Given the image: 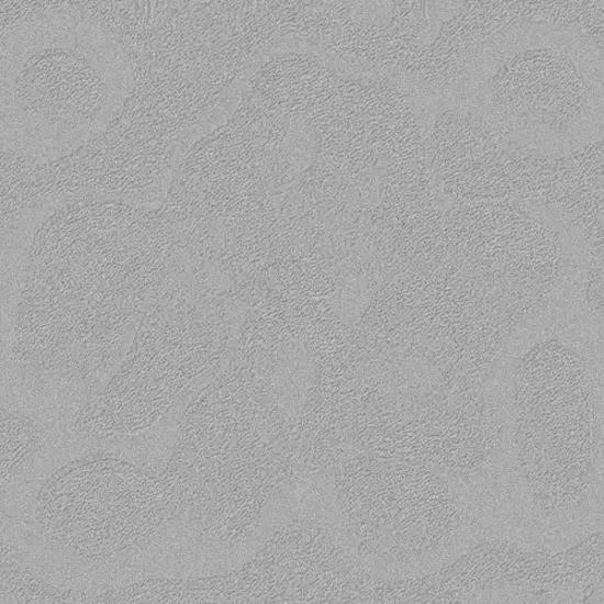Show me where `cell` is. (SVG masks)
<instances>
[{
	"mask_svg": "<svg viewBox=\"0 0 604 604\" xmlns=\"http://www.w3.org/2000/svg\"><path fill=\"white\" fill-rule=\"evenodd\" d=\"M312 365V358L307 354L299 353L288 360L282 370L280 399L284 407L293 414L304 406L311 391L314 371Z\"/></svg>",
	"mask_w": 604,
	"mask_h": 604,
	"instance_id": "6da1fadb",
	"label": "cell"
}]
</instances>
